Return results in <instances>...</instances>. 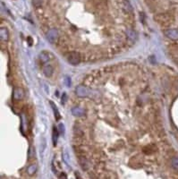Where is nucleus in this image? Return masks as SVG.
Instances as JSON below:
<instances>
[{
    "label": "nucleus",
    "instance_id": "nucleus-1",
    "mask_svg": "<svg viewBox=\"0 0 178 179\" xmlns=\"http://www.w3.org/2000/svg\"><path fill=\"white\" fill-rule=\"evenodd\" d=\"M154 19L162 27H169L174 23L175 17L170 13H162L155 15Z\"/></svg>",
    "mask_w": 178,
    "mask_h": 179
},
{
    "label": "nucleus",
    "instance_id": "nucleus-2",
    "mask_svg": "<svg viewBox=\"0 0 178 179\" xmlns=\"http://www.w3.org/2000/svg\"><path fill=\"white\" fill-rule=\"evenodd\" d=\"M82 56L77 51H70L66 54V60L73 66H77L81 63Z\"/></svg>",
    "mask_w": 178,
    "mask_h": 179
},
{
    "label": "nucleus",
    "instance_id": "nucleus-3",
    "mask_svg": "<svg viewBox=\"0 0 178 179\" xmlns=\"http://www.w3.org/2000/svg\"><path fill=\"white\" fill-rule=\"evenodd\" d=\"M47 40L50 42V43H56L59 40V34L58 31L56 29H50L47 31L46 34Z\"/></svg>",
    "mask_w": 178,
    "mask_h": 179
},
{
    "label": "nucleus",
    "instance_id": "nucleus-4",
    "mask_svg": "<svg viewBox=\"0 0 178 179\" xmlns=\"http://www.w3.org/2000/svg\"><path fill=\"white\" fill-rule=\"evenodd\" d=\"M165 35L172 40H178V30L175 29H169L164 30Z\"/></svg>",
    "mask_w": 178,
    "mask_h": 179
},
{
    "label": "nucleus",
    "instance_id": "nucleus-5",
    "mask_svg": "<svg viewBox=\"0 0 178 179\" xmlns=\"http://www.w3.org/2000/svg\"><path fill=\"white\" fill-rule=\"evenodd\" d=\"M25 96V93L24 91V90L20 87H17L14 90V94H13V97L15 101H21L24 98Z\"/></svg>",
    "mask_w": 178,
    "mask_h": 179
},
{
    "label": "nucleus",
    "instance_id": "nucleus-6",
    "mask_svg": "<svg viewBox=\"0 0 178 179\" xmlns=\"http://www.w3.org/2000/svg\"><path fill=\"white\" fill-rule=\"evenodd\" d=\"M125 34H126V37L127 40L131 41L132 43H134L135 42V40L137 39V35H136V32L133 30L128 29V30H126Z\"/></svg>",
    "mask_w": 178,
    "mask_h": 179
},
{
    "label": "nucleus",
    "instance_id": "nucleus-7",
    "mask_svg": "<svg viewBox=\"0 0 178 179\" xmlns=\"http://www.w3.org/2000/svg\"><path fill=\"white\" fill-rule=\"evenodd\" d=\"M9 39V32L6 28L2 27L0 29V40L2 42H6Z\"/></svg>",
    "mask_w": 178,
    "mask_h": 179
},
{
    "label": "nucleus",
    "instance_id": "nucleus-8",
    "mask_svg": "<svg viewBox=\"0 0 178 179\" xmlns=\"http://www.w3.org/2000/svg\"><path fill=\"white\" fill-rule=\"evenodd\" d=\"M78 158H79L80 165H81V167L82 168V169L87 170L88 168H89V161H88V159L86 158V157H85L84 155H79Z\"/></svg>",
    "mask_w": 178,
    "mask_h": 179
},
{
    "label": "nucleus",
    "instance_id": "nucleus-9",
    "mask_svg": "<svg viewBox=\"0 0 178 179\" xmlns=\"http://www.w3.org/2000/svg\"><path fill=\"white\" fill-rule=\"evenodd\" d=\"M77 95L80 96V97H85V96H88L89 95V90L85 87V86H79L77 87Z\"/></svg>",
    "mask_w": 178,
    "mask_h": 179
},
{
    "label": "nucleus",
    "instance_id": "nucleus-10",
    "mask_svg": "<svg viewBox=\"0 0 178 179\" xmlns=\"http://www.w3.org/2000/svg\"><path fill=\"white\" fill-rule=\"evenodd\" d=\"M50 54L48 51L41 52L40 55V61H41L42 63H47V62H49V61L50 60Z\"/></svg>",
    "mask_w": 178,
    "mask_h": 179
},
{
    "label": "nucleus",
    "instance_id": "nucleus-11",
    "mask_svg": "<svg viewBox=\"0 0 178 179\" xmlns=\"http://www.w3.org/2000/svg\"><path fill=\"white\" fill-rule=\"evenodd\" d=\"M43 73H44V75L47 77H51L53 75L54 69H53V67L51 66L50 65H47L43 68Z\"/></svg>",
    "mask_w": 178,
    "mask_h": 179
},
{
    "label": "nucleus",
    "instance_id": "nucleus-12",
    "mask_svg": "<svg viewBox=\"0 0 178 179\" xmlns=\"http://www.w3.org/2000/svg\"><path fill=\"white\" fill-rule=\"evenodd\" d=\"M58 133H59V131L56 127L53 128V132H52V139H53V144L54 146L56 145V142H57V137H58Z\"/></svg>",
    "mask_w": 178,
    "mask_h": 179
},
{
    "label": "nucleus",
    "instance_id": "nucleus-13",
    "mask_svg": "<svg viewBox=\"0 0 178 179\" xmlns=\"http://www.w3.org/2000/svg\"><path fill=\"white\" fill-rule=\"evenodd\" d=\"M50 104H51V107H52V109H53V111H54V115H55L56 119V120H59V119L61 118V116H60V113H59V111H58L57 107H56V105L52 102V101H50Z\"/></svg>",
    "mask_w": 178,
    "mask_h": 179
},
{
    "label": "nucleus",
    "instance_id": "nucleus-14",
    "mask_svg": "<svg viewBox=\"0 0 178 179\" xmlns=\"http://www.w3.org/2000/svg\"><path fill=\"white\" fill-rule=\"evenodd\" d=\"M36 171H37V165L36 164H32V165L29 166L28 168H27V173L30 176L34 175L36 173Z\"/></svg>",
    "mask_w": 178,
    "mask_h": 179
},
{
    "label": "nucleus",
    "instance_id": "nucleus-15",
    "mask_svg": "<svg viewBox=\"0 0 178 179\" xmlns=\"http://www.w3.org/2000/svg\"><path fill=\"white\" fill-rule=\"evenodd\" d=\"M74 133L75 134L76 137H82L83 136V131L79 126H75L74 128Z\"/></svg>",
    "mask_w": 178,
    "mask_h": 179
},
{
    "label": "nucleus",
    "instance_id": "nucleus-16",
    "mask_svg": "<svg viewBox=\"0 0 178 179\" xmlns=\"http://www.w3.org/2000/svg\"><path fill=\"white\" fill-rule=\"evenodd\" d=\"M155 152V148L153 145H149L143 149V152L145 154H151Z\"/></svg>",
    "mask_w": 178,
    "mask_h": 179
},
{
    "label": "nucleus",
    "instance_id": "nucleus-17",
    "mask_svg": "<svg viewBox=\"0 0 178 179\" xmlns=\"http://www.w3.org/2000/svg\"><path fill=\"white\" fill-rule=\"evenodd\" d=\"M73 114L75 115V116H81L82 114H83V110L82 109H81L80 107H75L74 109H73Z\"/></svg>",
    "mask_w": 178,
    "mask_h": 179
},
{
    "label": "nucleus",
    "instance_id": "nucleus-18",
    "mask_svg": "<svg viewBox=\"0 0 178 179\" xmlns=\"http://www.w3.org/2000/svg\"><path fill=\"white\" fill-rule=\"evenodd\" d=\"M171 164H172V167L175 169H178V157H175V158H172Z\"/></svg>",
    "mask_w": 178,
    "mask_h": 179
},
{
    "label": "nucleus",
    "instance_id": "nucleus-19",
    "mask_svg": "<svg viewBox=\"0 0 178 179\" xmlns=\"http://www.w3.org/2000/svg\"><path fill=\"white\" fill-rule=\"evenodd\" d=\"M58 131H59V133H64V132H65V128H64V125H62V124H60L59 125V126H58Z\"/></svg>",
    "mask_w": 178,
    "mask_h": 179
},
{
    "label": "nucleus",
    "instance_id": "nucleus-20",
    "mask_svg": "<svg viewBox=\"0 0 178 179\" xmlns=\"http://www.w3.org/2000/svg\"><path fill=\"white\" fill-rule=\"evenodd\" d=\"M59 179H67V177L65 173H61L59 176Z\"/></svg>",
    "mask_w": 178,
    "mask_h": 179
},
{
    "label": "nucleus",
    "instance_id": "nucleus-21",
    "mask_svg": "<svg viewBox=\"0 0 178 179\" xmlns=\"http://www.w3.org/2000/svg\"><path fill=\"white\" fill-rule=\"evenodd\" d=\"M75 177H76V179H81V176L78 174V172H75Z\"/></svg>",
    "mask_w": 178,
    "mask_h": 179
},
{
    "label": "nucleus",
    "instance_id": "nucleus-22",
    "mask_svg": "<svg viewBox=\"0 0 178 179\" xmlns=\"http://www.w3.org/2000/svg\"><path fill=\"white\" fill-rule=\"evenodd\" d=\"M28 39H29V40H30V41H29V42H30V45H31V44H32V40H31V38H30V37H28Z\"/></svg>",
    "mask_w": 178,
    "mask_h": 179
}]
</instances>
